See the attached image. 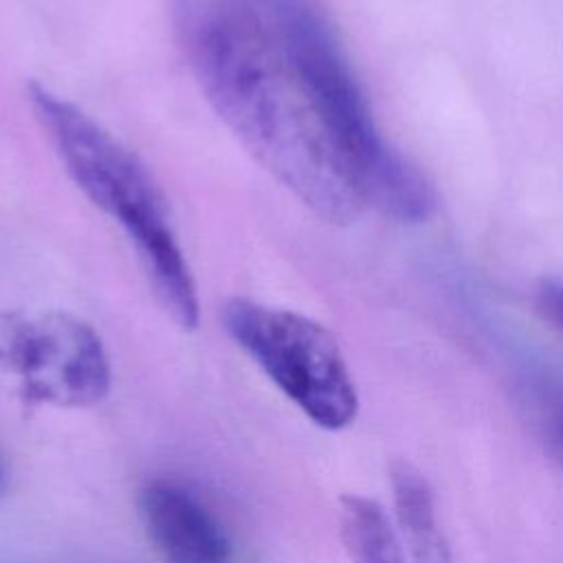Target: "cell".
<instances>
[{"mask_svg":"<svg viewBox=\"0 0 563 563\" xmlns=\"http://www.w3.org/2000/svg\"><path fill=\"white\" fill-rule=\"evenodd\" d=\"M169 18L218 119L314 216L350 224L367 205L400 222L433 213V185L383 139L312 0H169Z\"/></svg>","mask_w":563,"mask_h":563,"instance_id":"obj_1","label":"cell"},{"mask_svg":"<svg viewBox=\"0 0 563 563\" xmlns=\"http://www.w3.org/2000/svg\"><path fill=\"white\" fill-rule=\"evenodd\" d=\"M29 103L70 180L134 244L163 310L178 328L194 330L200 314L196 282L150 169L88 112L46 86L31 84Z\"/></svg>","mask_w":563,"mask_h":563,"instance_id":"obj_2","label":"cell"},{"mask_svg":"<svg viewBox=\"0 0 563 563\" xmlns=\"http://www.w3.org/2000/svg\"><path fill=\"white\" fill-rule=\"evenodd\" d=\"M227 334L317 427L341 431L358 413V394L334 334L295 310L233 297L222 308Z\"/></svg>","mask_w":563,"mask_h":563,"instance_id":"obj_3","label":"cell"},{"mask_svg":"<svg viewBox=\"0 0 563 563\" xmlns=\"http://www.w3.org/2000/svg\"><path fill=\"white\" fill-rule=\"evenodd\" d=\"M0 372L13 378L24 402L51 407L97 405L112 383L101 336L62 310L2 312Z\"/></svg>","mask_w":563,"mask_h":563,"instance_id":"obj_4","label":"cell"},{"mask_svg":"<svg viewBox=\"0 0 563 563\" xmlns=\"http://www.w3.org/2000/svg\"><path fill=\"white\" fill-rule=\"evenodd\" d=\"M139 515L163 563H235L220 521L183 484L147 482L139 493Z\"/></svg>","mask_w":563,"mask_h":563,"instance_id":"obj_5","label":"cell"},{"mask_svg":"<svg viewBox=\"0 0 563 563\" xmlns=\"http://www.w3.org/2000/svg\"><path fill=\"white\" fill-rule=\"evenodd\" d=\"M391 499L400 541L413 563H453L449 539L440 526L435 497L424 473L396 460L389 468Z\"/></svg>","mask_w":563,"mask_h":563,"instance_id":"obj_6","label":"cell"},{"mask_svg":"<svg viewBox=\"0 0 563 563\" xmlns=\"http://www.w3.org/2000/svg\"><path fill=\"white\" fill-rule=\"evenodd\" d=\"M339 523L352 563H407L405 545L378 501L363 495L341 497Z\"/></svg>","mask_w":563,"mask_h":563,"instance_id":"obj_7","label":"cell"},{"mask_svg":"<svg viewBox=\"0 0 563 563\" xmlns=\"http://www.w3.org/2000/svg\"><path fill=\"white\" fill-rule=\"evenodd\" d=\"M537 303L545 319L563 332V284L556 279H543L537 290Z\"/></svg>","mask_w":563,"mask_h":563,"instance_id":"obj_8","label":"cell"},{"mask_svg":"<svg viewBox=\"0 0 563 563\" xmlns=\"http://www.w3.org/2000/svg\"><path fill=\"white\" fill-rule=\"evenodd\" d=\"M7 488V473H4V466L0 464V493Z\"/></svg>","mask_w":563,"mask_h":563,"instance_id":"obj_9","label":"cell"}]
</instances>
